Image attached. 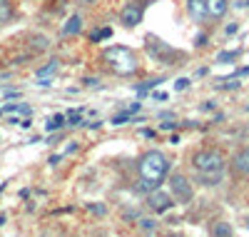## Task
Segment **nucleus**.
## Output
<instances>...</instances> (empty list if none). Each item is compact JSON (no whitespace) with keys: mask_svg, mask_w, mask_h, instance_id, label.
Instances as JSON below:
<instances>
[{"mask_svg":"<svg viewBox=\"0 0 249 237\" xmlns=\"http://www.w3.org/2000/svg\"><path fill=\"white\" fill-rule=\"evenodd\" d=\"M170 172V160L164 153L160 150H150V153H144L142 160H140V190L150 192L155 187L162 185V180L167 178Z\"/></svg>","mask_w":249,"mask_h":237,"instance_id":"1","label":"nucleus"},{"mask_svg":"<svg viewBox=\"0 0 249 237\" xmlns=\"http://www.w3.org/2000/svg\"><path fill=\"white\" fill-rule=\"evenodd\" d=\"M192 165H195V170L199 172V175L207 178V185H214L217 178L224 172V158H222V153H217V150H202V153H197L192 158Z\"/></svg>","mask_w":249,"mask_h":237,"instance_id":"2","label":"nucleus"},{"mask_svg":"<svg viewBox=\"0 0 249 237\" xmlns=\"http://www.w3.org/2000/svg\"><path fill=\"white\" fill-rule=\"evenodd\" d=\"M105 60L110 62V68L117 75H132L137 70V58L127 48H110L105 53Z\"/></svg>","mask_w":249,"mask_h":237,"instance_id":"3","label":"nucleus"},{"mask_svg":"<svg viewBox=\"0 0 249 237\" xmlns=\"http://www.w3.org/2000/svg\"><path fill=\"white\" fill-rule=\"evenodd\" d=\"M147 205H150L155 212H167L175 202H172V195H170L167 190L155 187V190H150V195H147Z\"/></svg>","mask_w":249,"mask_h":237,"instance_id":"4","label":"nucleus"},{"mask_svg":"<svg viewBox=\"0 0 249 237\" xmlns=\"http://www.w3.org/2000/svg\"><path fill=\"white\" fill-rule=\"evenodd\" d=\"M142 5L140 3H127L122 8V13H120V20H122V25L124 28H135V25H140L142 23Z\"/></svg>","mask_w":249,"mask_h":237,"instance_id":"5","label":"nucleus"},{"mask_svg":"<svg viewBox=\"0 0 249 237\" xmlns=\"http://www.w3.org/2000/svg\"><path fill=\"white\" fill-rule=\"evenodd\" d=\"M170 187H172L175 198H177L179 202H190V200H192V187H190V182H187L184 175H172Z\"/></svg>","mask_w":249,"mask_h":237,"instance_id":"6","label":"nucleus"},{"mask_svg":"<svg viewBox=\"0 0 249 237\" xmlns=\"http://www.w3.org/2000/svg\"><path fill=\"white\" fill-rule=\"evenodd\" d=\"M187 10L195 20H204L207 18V3L204 0H187Z\"/></svg>","mask_w":249,"mask_h":237,"instance_id":"7","label":"nucleus"},{"mask_svg":"<svg viewBox=\"0 0 249 237\" xmlns=\"http://www.w3.org/2000/svg\"><path fill=\"white\" fill-rule=\"evenodd\" d=\"M207 3V15L210 18H222L227 13V0H204Z\"/></svg>","mask_w":249,"mask_h":237,"instance_id":"8","label":"nucleus"},{"mask_svg":"<svg viewBox=\"0 0 249 237\" xmlns=\"http://www.w3.org/2000/svg\"><path fill=\"white\" fill-rule=\"evenodd\" d=\"M234 167H237V172H242V175H249V147H244L242 153H237Z\"/></svg>","mask_w":249,"mask_h":237,"instance_id":"9","label":"nucleus"},{"mask_svg":"<svg viewBox=\"0 0 249 237\" xmlns=\"http://www.w3.org/2000/svg\"><path fill=\"white\" fill-rule=\"evenodd\" d=\"M80 28H82V18L75 13V15H70V20L65 23V28H62V35H77Z\"/></svg>","mask_w":249,"mask_h":237,"instance_id":"10","label":"nucleus"},{"mask_svg":"<svg viewBox=\"0 0 249 237\" xmlns=\"http://www.w3.org/2000/svg\"><path fill=\"white\" fill-rule=\"evenodd\" d=\"M212 237H232V227H230V222L217 220V222L212 225Z\"/></svg>","mask_w":249,"mask_h":237,"instance_id":"11","label":"nucleus"},{"mask_svg":"<svg viewBox=\"0 0 249 237\" xmlns=\"http://www.w3.org/2000/svg\"><path fill=\"white\" fill-rule=\"evenodd\" d=\"M65 122H68V118H65V115H53V118L48 120V125H45V130H48V133H53V130H60V127L65 125Z\"/></svg>","mask_w":249,"mask_h":237,"instance_id":"12","label":"nucleus"},{"mask_svg":"<svg viewBox=\"0 0 249 237\" xmlns=\"http://www.w3.org/2000/svg\"><path fill=\"white\" fill-rule=\"evenodd\" d=\"M10 18H13V5H10V0H0V23H8Z\"/></svg>","mask_w":249,"mask_h":237,"instance_id":"13","label":"nucleus"},{"mask_svg":"<svg viewBox=\"0 0 249 237\" xmlns=\"http://www.w3.org/2000/svg\"><path fill=\"white\" fill-rule=\"evenodd\" d=\"M0 113H25V115H30V107L28 105H3Z\"/></svg>","mask_w":249,"mask_h":237,"instance_id":"14","label":"nucleus"},{"mask_svg":"<svg viewBox=\"0 0 249 237\" xmlns=\"http://www.w3.org/2000/svg\"><path fill=\"white\" fill-rule=\"evenodd\" d=\"M55 68H57V60H50V62H48V65H45L43 70H37V78H45V75L55 73Z\"/></svg>","mask_w":249,"mask_h":237,"instance_id":"15","label":"nucleus"},{"mask_svg":"<svg viewBox=\"0 0 249 237\" xmlns=\"http://www.w3.org/2000/svg\"><path fill=\"white\" fill-rule=\"evenodd\" d=\"M187 88H190V80H187V78H179L175 82V90H187Z\"/></svg>","mask_w":249,"mask_h":237,"instance_id":"16","label":"nucleus"},{"mask_svg":"<svg viewBox=\"0 0 249 237\" xmlns=\"http://www.w3.org/2000/svg\"><path fill=\"white\" fill-rule=\"evenodd\" d=\"M132 113H122V115H117L115 120H112V125H122V122H127V118H130Z\"/></svg>","mask_w":249,"mask_h":237,"instance_id":"17","label":"nucleus"},{"mask_svg":"<svg viewBox=\"0 0 249 237\" xmlns=\"http://www.w3.org/2000/svg\"><path fill=\"white\" fill-rule=\"evenodd\" d=\"M234 58H237V53H219V58H217V60H219V62H224V60H234Z\"/></svg>","mask_w":249,"mask_h":237,"instance_id":"18","label":"nucleus"},{"mask_svg":"<svg viewBox=\"0 0 249 237\" xmlns=\"http://www.w3.org/2000/svg\"><path fill=\"white\" fill-rule=\"evenodd\" d=\"M35 45L37 48H48V38H35Z\"/></svg>","mask_w":249,"mask_h":237,"instance_id":"19","label":"nucleus"},{"mask_svg":"<svg viewBox=\"0 0 249 237\" xmlns=\"http://www.w3.org/2000/svg\"><path fill=\"white\" fill-rule=\"evenodd\" d=\"M142 227H144V230H152L155 225H152V220H142Z\"/></svg>","mask_w":249,"mask_h":237,"instance_id":"20","label":"nucleus"},{"mask_svg":"<svg viewBox=\"0 0 249 237\" xmlns=\"http://www.w3.org/2000/svg\"><path fill=\"white\" fill-rule=\"evenodd\" d=\"M0 225H5V215H0Z\"/></svg>","mask_w":249,"mask_h":237,"instance_id":"21","label":"nucleus"},{"mask_svg":"<svg viewBox=\"0 0 249 237\" xmlns=\"http://www.w3.org/2000/svg\"><path fill=\"white\" fill-rule=\"evenodd\" d=\"M167 237H182V235H167Z\"/></svg>","mask_w":249,"mask_h":237,"instance_id":"22","label":"nucleus"},{"mask_svg":"<svg viewBox=\"0 0 249 237\" xmlns=\"http://www.w3.org/2000/svg\"><path fill=\"white\" fill-rule=\"evenodd\" d=\"M247 227H249V217H247Z\"/></svg>","mask_w":249,"mask_h":237,"instance_id":"23","label":"nucleus"},{"mask_svg":"<svg viewBox=\"0 0 249 237\" xmlns=\"http://www.w3.org/2000/svg\"><path fill=\"white\" fill-rule=\"evenodd\" d=\"M88 3H95V0H88Z\"/></svg>","mask_w":249,"mask_h":237,"instance_id":"24","label":"nucleus"}]
</instances>
